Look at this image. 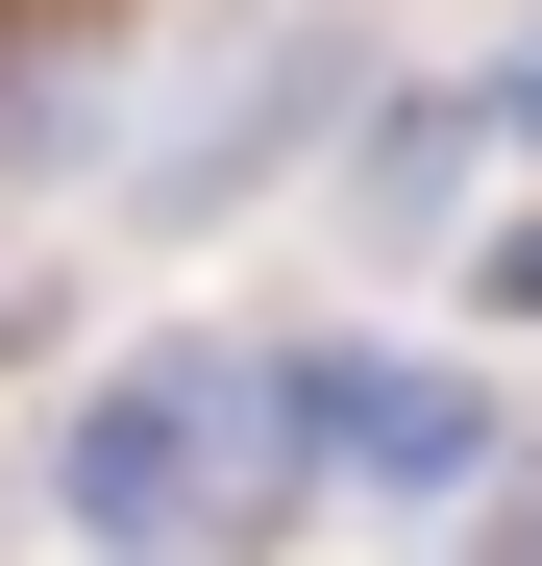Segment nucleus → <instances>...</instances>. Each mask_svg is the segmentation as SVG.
Masks as SVG:
<instances>
[{"label":"nucleus","mask_w":542,"mask_h":566,"mask_svg":"<svg viewBox=\"0 0 542 566\" xmlns=\"http://www.w3.org/2000/svg\"><path fill=\"white\" fill-rule=\"evenodd\" d=\"M493 124H518V148H542V25H518V50H493Z\"/></svg>","instance_id":"obj_5"},{"label":"nucleus","mask_w":542,"mask_h":566,"mask_svg":"<svg viewBox=\"0 0 542 566\" xmlns=\"http://www.w3.org/2000/svg\"><path fill=\"white\" fill-rule=\"evenodd\" d=\"M518 566H542V542H518Z\"/></svg>","instance_id":"obj_6"},{"label":"nucleus","mask_w":542,"mask_h":566,"mask_svg":"<svg viewBox=\"0 0 542 566\" xmlns=\"http://www.w3.org/2000/svg\"><path fill=\"white\" fill-rule=\"evenodd\" d=\"M321 74H345V50H247V99H222L198 148H173V172H148V198H173V222H198V198H247V172H271V148H296V124H321Z\"/></svg>","instance_id":"obj_3"},{"label":"nucleus","mask_w":542,"mask_h":566,"mask_svg":"<svg viewBox=\"0 0 542 566\" xmlns=\"http://www.w3.org/2000/svg\"><path fill=\"white\" fill-rule=\"evenodd\" d=\"M198 443H247V369H124V395L74 419V517H100V542H148L173 493H198Z\"/></svg>","instance_id":"obj_1"},{"label":"nucleus","mask_w":542,"mask_h":566,"mask_svg":"<svg viewBox=\"0 0 542 566\" xmlns=\"http://www.w3.org/2000/svg\"><path fill=\"white\" fill-rule=\"evenodd\" d=\"M469 296H493V321H542V222H493V247H469Z\"/></svg>","instance_id":"obj_4"},{"label":"nucleus","mask_w":542,"mask_h":566,"mask_svg":"<svg viewBox=\"0 0 542 566\" xmlns=\"http://www.w3.org/2000/svg\"><path fill=\"white\" fill-rule=\"evenodd\" d=\"M321 443H345V493H395V517H444L493 468V419L444 395V369H321Z\"/></svg>","instance_id":"obj_2"}]
</instances>
